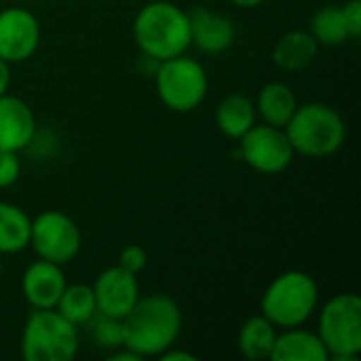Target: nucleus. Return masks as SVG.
Listing matches in <instances>:
<instances>
[{
	"mask_svg": "<svg viewBox=\"0 0 361 361\" xmlns=\"http://www.w3.org/2000/svg\"><path fill=\"white\" fill-rule=\"evenodd\" d=\"M125 343L123 347L146 357H159L176 345L182 332L180 305L167 294L140 296L135 307L123 319Z\"/></svg>",
	"mask_w": 361,
	"mask_h": 361,
	"instance_id": "f257e3e1",
	"label": "nucleus"
},
{
	"mask_svg": "<svg viewBox=\"0 0 361 361\" xmlns=\"http://www.w3.org/2000/svg\"><path fill=\"white\" fill-rule=\"evenodd\" d=\"M133 40L154 63L184 55L190 44L188 11L169 0H152L133 17Z\"/></svg>",
	"mask_w": 361,
	"mask_h": 361,
	"instance_id": "f03ea898",
	"label": "nucleus"
},
{
	"mask_svg": "<svg viewBox=\"0 0 361 361\" xmlns=\"http://www.w3.org/2000/svg\"><path fill=\"white\" fill-rule=\"evenodd\" d=\"M283 131L294 152L309 159H328L347 142V123L343 114L324 102L298 104Z\"/></svg>",
	"mask_w": 361,
	"mask_h": 361,
	"instance_id": "7ed1b4c3",
	"label": "nucleus"
},
{
	"mask_svg": "<svg viewBox=\"0 0 361 361\" xmlns=\"http://www.w3.org/2000/svg\"><path fill=\"white\" fill-rule=\"evenodd\" d=\"M319 286L307 271H286L277 275L262 294L260 315L277 330L305 326L317 311Z\"/></svg>",
	"mask_w": 361,
	"mask_h": 361,
	"instance_id": "20e7f679",
	"label": "nucleus"
},
{
	"mask_svg": "<svg viewBox=\"0 0 361 361\" xmlns=\"http://www.w3.org/2000/svg\"><path fill=\"white\" fill-rule=\"evenodd\" d=\"M80 332L55 309H32L21 330L25 361H70L78 355Z\"/></svg>",
	"mask_w": 361,
	"mask_h": 361,
	"instance_id": "39448f33",
	"label": "nucleus"
},
{
	"mask_svg": "<svg viewBox=\"0 0 361 361\" xmlns=\"http://www.w3.org/2000/svg\"><path fill=\"white\" fill-rule=\"evenodd\" d=\"M317 336L332 361L361 355V298L353 292L332 296L317 315Z\"/></svg>",
	"mask_w": 361,
	"mask_h": 361,
	"instance_id": "423d86ee",
	"label": "nucleus"
},
{
	"mask_svg": "<svg viewBox=\"0 0 361 361\" xmlns=\"http://www.w3.org/2000/svg\"><path fill=\"white\" fill-rule=\"evenodd\" d=\"M154 85L159 99L171 112L186 114L205 102L209 91V76L201 61L184 53L157 63Z\"/></svg>",
	"mask_w": 361,
	"mask_h": 361,
	"instance_id": "0eeeda50",
	"label": "nucleus"
},
{
	"mask_svg": "<svg viewBox=\"0 0 361 361\" xmlns=\"http://www.w3.org/2000/svg\"><path fill=\"white\" fill-rule=\"evenodd\" d=\"M30 247L38 258L66 267L78 256L82 247V235L78 224L68 214L59 209H47L32 218Z\"/></svg>",
	"mask_w": 361,
	"mask_h": 361,
	"instance_id": "6e6552de",
	"label": "nucleus"
},
{
	"mask_svg": "<svg viewBox=\"0 0 361 361\" xmlns=\"http://www.w3.org/2000/svg\"><path fill=\"white\" fill-rule=\"evenodd\" d=\"M237 142L241 161L264 176H277L286 171L296 157L286 131L267 123H256Z\"/></svg>",
	"mask_w": 361,
	"mask_h": 361,
	"instance_id": "1a4fd4ad",
	"label": "nucleus"
},
{
	"mask_svg": "<svg viewBox=\"0 0 361 361\" xmlns=\"http://www.w3.org/2000/svg\"><path fill=\"white\" fill-rule=\"evenodd\" d=\"M40 47V23L36 15L23 6H6L0 11V59L21 63Z\"/></svg>",
	"mask_w": 361,
	"mask_h": 361,
	"instance_id": "9d476101",
	"label": "nucleus"
},
{
	"mask_svg": "<svg viewBox=\"0 0 361 361\" xmlns=\"http://www.w3.org/2000/svg\"><path fill=\"white\" fill-rule=\"evenodd\" d=\"M91 288L95 294L97 313L114 319H125L142 296L137 275L125 271L118 264L104 269Z\"/></svg>",
	"mask_w": 361,
	"mask_h": 361,
	"instance_id": "9b49d317",
	"label": "nucleus"
},
{
	"mask_svg": "<svg viewBox=\"0 0 361 361\" xmlns=\"http://www.w3.org/2000/svg\"><path fill=\"white\" fill-rule=\"evenodd\" d=\"M190 19V44H195L201 53L220 55L228 51L237 40L235 21L214 8L195 6L188 11Z\"/></svg>",
	"mask_w": 361,
	"mask_h": 361,
	"instance_id": "f8f14e48",
	"label": "nucleus"
},
{
	"mask_svg": "<svg viewBox=\"0 0 361 361\" xmlns=\"http://www.w3.org/2000/svg\"><path fill=\"white\" fill-rule=\"evenodd\" d=\"M68 286L63 267L38 258L21 275V294L32 309H55Z\"/></svg>",
	"mask_w": 361,
	"mask_h": 361,
	"instance_id": "ddd939ff",
	"label": "nucleus"
},
{
	"mask_svg": "<svg viewBox=\"0 0 361 361\" xmlns=\"http://www.w3.org/2000/svg\"><path fill=\"white\" fill-rule=\"evenodd\" d=\"M38 125L32 108L17 95H0V150L21 152L36 137Z\"/></svg>",
	"mask_w": 361,
	"mask_h": 361,
	"instance_id": "4468645a",
	"label": "nucleus"
},
{
	"mask_svg": "<svg viewBox=\"0 0 361 361\" xmlns=\"http://www.w3.org/2000/svg\"><path fill=\"white\" fill-rule=\"evenodd\" d=\"M328 351L317 332L302 326L277 330L269 361H328Z\"/></svg>",
	"mask_w": 361,
	"mask_h": 361,
	"instance_id": "2eb2a0df",
	"label": "nucleus"
},
{
	"mask_svg": "<svg viewBox=\"0 0 361 361\" xmlns=\"http://www.w3.org/2000/svg\"><path fill=\"white\" fill-rule=\"evenodd\" d=\"M319 49L322 47L309 30H290L273 44L271 57L277 68L286 72H300L315 61Z\"/></svg>",
	"mask_w": 361,
	"mask_h": 361,
	"instance_id": "dca6fc26",
	"label": "nucleus"
},
{
	"mask_svg": "<svg viewBox=\"0 0 361 361\" xmlns=\"http://www.w3.org/2000/svg\"><path fill=\"white\" fill-rule=\"evenodd\" d=\"M214 118L218 131L231 140L243 137L258 123L254 99L243 93H228L222 97L216 106Z\"/></svg>",
	"mask_w": 361,
	"mask_h": 361,
	"instance_id": "f3484780",
	"label": "nucleus"
},
{
	"mask_svg": "<svg viewBox=\"0 0 361 361\" xmlns=\"http://www.w3.org/2000/svg\"><path fill=\"white\" fill-rule=\"evenodd\" d=\"M254 106H256V114L262 123L283 129L288 125V121L292 118V114L296 112L298 99H296L294 89L288 82L273 80V82H267L258 91Z\"/></svg>",
	"mask_w": 361,
	"mask_h": 361,
	"instance_id": "a211bd4d",
	"label": "nucleus"
},
{
	"mask_svg": "<svg viewBox=\"0 0 361 361\" xmlns=\"http://www.w3.org/2000/svg\"><path fill=\"white\" fill-rule=\"evenodd\" d=\"M275 336H277V328L264 315H254L247 322H243V326L239 328L237 349L245 360H269L271 351H273Z\"/></svg>",
	"mask_w": 361,
	"mask_h": 361,
	"instance_id": "6ab92c4d",
	"label": "nucleus"
},
{
	"mask_svg": "<svg viewBox=\"0 0 361 361\" xmlns=\"http://www.w3.org/2000/svg\"><path fill=\"white\" fill-rule=\"evenodd\" d=\"M32 218L15 203L0 201V254L11 256L30 247Z\"/></svg>",
	"mask_w": 361,
	"mask_h": 361,
	"instance_id": "aec40b11",
	"label": "nucleus"
},
{
	"mask_svg": "<svg viewBox=\"0 0 361 361\" xmlns=\"http://www.w3.org/2000/svg\"><path fill=\"white\" fill-rule=\"evenodd\" d=\"M55 311L76 328L85 326L97 313L93 288L87 283H68L55 305Z\"/></svg>",
	"mask_w": 361,
	"mask_h": 361,
	"instance_id": "412c9836",
	"label": "nucleus"
},
{
	"mask_svg": "<svg viewBox=\"0 0 361 361\" xmlns=\"http://www.w3.org/2000/svg\"><path fill=\"white\" fill-rule=\"evenodd\" d=\"M309 32L319 47H341L351 38L343 17V6L336 4H326L317 8L311 17Z\"/></svg>",
	"mask_w": 361,
	"mask_h": 361,
	"instance_id": "4be33fe9",
	"label": "nucleus"
},
{
	"mask_svg": "<svg viewBox=\"0 0 361 361\" xmlns=\"http://www.w3.org/2000/svg\"><path fill=\"white\" fill-rule=\"evenodd\" d=\"M89 334L97 343V347L104 349H123L125 343V332H123V319H114L102 313H95L87 324Z\"/></svg>",
	"mask_w": 361,
	"mask_h": 361,
	"instance_id": "5701e85b",
	"label": "nucleus"
},
{
	"mask_svg": "<svg viewBox=\"0 0 361 361\" xmlns=\"http://www.w3.org/2000/svg\"><path fill=\"white\" fill-rule=\"evenodd\" d=\"M21 176V159L19 152L0 150V188H11Z\"/></svg>",
	"mask_w": 361,
	"mask_h": 361,
	"instance_id": "b1692460",
	"label": "nucleus"
},
{
	"mask_svg": "<svg viewBox=\"0 0 361 361\" xmlns=\"http://www.w3.org/2000/svg\"><path fill=\"white\" fill-rule=\"evenodd\" d=\"M118 267H123L125 271L133 273V275H140L146 267H148V254L142 245H127L121 250L118 254Z\"/></svg>",
	"mask_w": 361,
	"mask_h": 361,
	"instance_id": "393cba45",
	"label": "nucleus"
},
{
	"mask_svg": "<svg viewBox=\"0 0 361 361\" xmlns=\"http://www.w3.org/2000/svg\"><path fill=\"white\" fill-rule=\"evenodd\" d=\"M343 17L351 38H360L361 34V0H347L343 4Z\"/></svg>",
	"mask_w": 361,
	"mask_h": 361,
	"instance_id": "a878e982",
	"label": "nucleus"
},
{
	"mask_svg": "<svg viewBox=\"0 0 361 361\" xmlns=\"http://www.w3.org/2000/svg\"><path fill=\"white\" fill-rule=\"evenodd\" d=\"M159 360H163V361H195L197 357H195L192 353H188V351H173V347H169L167 351H163V353L159 355Z\"/></svg>",
	"mask_w": 361,
	"mask_h": 361,
	"instance_id": "bb28decb",
	"label": "nucleus"
},
{
	"mask_svg": "<svg viewBox=\"0 0 361 361\" xmlns=\"http://www.w3.org/2000/svg\"><path fill=\"white\" fill-rule=\"evenodd\" d=\"M8 85H11V63L0 59V95L8 93Z\"/></svg>",
	"mask_w": 361,
	"mask_h": 361,
	"instance_id": "cd10ccee",
	"label": "nucleus"
},
{
	"mask_svg": "<svg viewBox=\"0 0 361 361\" xmlns=\"http://www.w3.org/2000/svg\"><path fill=\"white\" fill-rule=\"evenodd\" d=\"M125 349V347H123ZM110 360L112 361H142L140 355H135L133 351H129V349H125V351H121V353H112L110 355Z\"/></svg>",
	"mask_w": 361,
	"mask_h": 361,
	"instance_id": "c85d7f7f",
	"label": "nucleus"
},
{
	"mask_svg": "<svg viewBox=\"0 0 361 361\" xmlns=\"http://www.w3.org/2000/svg\"><path fill=\"white\" fill-rule=\"evenodd\" d=\"M231 4H235V6H239V8H256V6H260L264 0H228Z\"/></svg>",
	"mask_w": 361,
	"mask_h": 361,
	"instance_id": "c756f323",
	"label": "nucleus"
},
{
	"mask_svg": "<svg viewBox=\"0 0 361 361\" xmlns=\"http://www.w3.org/2000/svg\"><path fill=\"white\" fill-rule=\"evenodd\" d=\"M2 269H4V260H2V254H0V273H2Z\"/></svg>",
	"mask_w": 361,
	"mask_h": 361,
	"instance_id": "7c9ffc66",
	"label": "nucleus"
}]
</instances>
